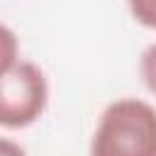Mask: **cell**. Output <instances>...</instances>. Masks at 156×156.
Returning a JSON list of instances; mask_svg holds the SVG:
<instances>
[{
	"label": "cell",
	"instance_id": "1",
	"mask_svg": "<svg viewBox=\"0 0 156 156\" xmlns=\"http://www.w3.org/2000/svg\"><path fill=\"white\" fill-rule=\"evenodd\" d=\"M90 156H156V107L139 98H117L98 117Z\"/></svg>",
	"mask_w": 156,
	"mask_h": 156
},
{
	"label": "cell",
	"instance_id": "2",
	"mask_svg": "<svg viewBox=\"0 0 156 156\" xmlns=\"http://www.w3.org/2000/svg\"><path fill=\"white\" fill-rule=\"evenodd\" d=\"M49 105V80L44 71L24 58H17L0 73V127L24 129L34 124Z\"/></svg>",
	"mask_w": 156,
	"mask_h": 156
},
{
	"label": "cell",
	"instance_id": "3",
	"mask_svg": "<svg viewBox=\"0 0 156 156\" xmlns=\"http://www.w3.org/2000/svg\"><path fill=\"white\" fill-rule=\"evenodd\" d=\"M17 58H20V39L7 24L0 22V73L7 71Z\"/></svg>",
	"mask_w": 156,
	"mask_h": 156
},
{
	"label": "cell",
	"instance_id": "4",
	"mask_svg": "<svg viewBox=\"0 0 156 156\" xmlns=\"http://www.w3.org/2000/svg\"><path fill=\"white\" fill-rule=\"evenodd\" d=\"M139 76L151 95H156V41L149 44L139 56Z\"/></svg>",
	"mask_w": 156,
	"mask_h": 156
},
{
	"label": "cell",
	"instance_id": "5",
	"mask_svg": "<svg viewBox=\"0 0 156 156\" xmlns=\"http://www.w3.org/2000/svg\"><path fill=\"white\" fill-rule=\"evenodd\" d=\"M127 7L136 24L156 29V0H127Z\"/></svg>",
	"mask_w": 156,
	"mask_h": 156
},
{
	"label": "cell",
	"instance_id": "6",
	"mask_svg": "<svg viewBox=\"0 0 156 156\" xmlns=\"http://www.w3.org/2000/svg\"><path fill=\"white\" fill-rule=\"evenodd\" d=\"M0 156H27V151L17 141H12L7 136H0Z\"/></svg>",
	"mask_w": 156,
	"mask_h": 156
}]
</instances>
